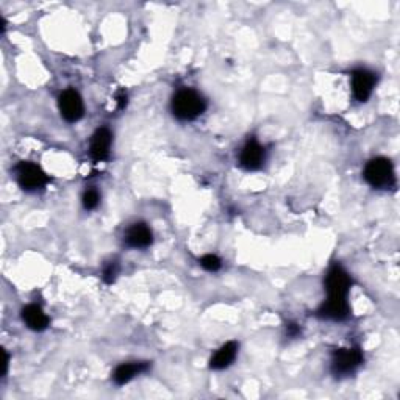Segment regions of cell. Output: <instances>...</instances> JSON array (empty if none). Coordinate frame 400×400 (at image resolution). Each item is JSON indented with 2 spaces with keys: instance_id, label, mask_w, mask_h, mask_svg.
I'll list each match as a JSON object with an SVG mask.
<instances>
[{
  "instance_id": "obj_19",
  "label": "cell",
  "mask_w": 400,
  "mask_h": 400,
  "mask_svg": "<svg viewBox=\"0 0 400 400\" xmlns=\"http://www.w3.org/2000/svg\"><path fill=\"white\" fill-rule=\"evenodd\" d=\"M118 105H119V108H124L127 105V94H125V92H119Z\"/></svg>"
},
{
  "instance_id": "obj_16",
  "label": "cell",
  "mask_w": 400,
  "mask_h": 400,
  "mask_svg": "<svg viewBox=\"0 0 400 400\" xmlns=\"http://www.w3.org/2000/svg\"><path fill=\"white\" fill-rule=\"evenodd\" d=\"M101 204V195H98L97 189H88L83 195V207L86 210H96V208Z\"/></svg>"
},
{
  "instance_id": "obj_17",
  "label": "cell",
  "mask_w": 400,
  "mask_h": 400,
  "mask_svg": "<svg viewBox=\"0 0 400 400\" xmlns=\"http://www.w3.org/2000/svg\"><path fill=\"white\" fill-rule=\"evenodd\" d=\"M119 274V263L118 261H110L105 269H103V281L112 285V283L116 280V277Z\"/></svg>"
},
{
  "instance_id": "obj_10",
  "label": "cell",
  "mask_w": 400,
  "mask_h": 400,
  "mask_svg": "<svg viewBox=\"0 0 400 400\" xmlns=\"http://www.w3.org/2000/svg\"><path fill=\"white\" fill-rule=\"evenodd\" d=\"M316 315L322 319H330V321H344L350 315V305L347 299L327 297V300L319 306Z\"/></svg>"
},
{
  "instance_id": "obj_18",
  "label": "cell",
  "mask_w": 400,
  "mask_h": 400,
  "mask_svg": "<svg viewBox=\"0 0 400 400\" xmlns=\"http://www.w3.org/2000/svg\"><path fill=\"white\" fill-rule=\"evenodd\" d=\"M286 330H288V336H291V338H295L300 333V329L295 324H288Z\"/></svg>"
},
{
  "instance_id": "obj_2",
  "label": "cell",
  "mask_w": 400,
  "mask_h": 400,
  "mask_svg": "<svg viewBox=\"0 0 400 400\" xmlns=\"http://www.w3.org/2000/svg\"><path fill=\"white\" fill-rule=\"evenodd\" d=\"M365 178L372 188L388 189L394 186L396 175H394L392 163L388 158L377 157L371 159L365 168Z\"/></svg>"
},
{
  "instance_id": "obj_14",
  "label": "cell",
  "mask_w": 400,
  "mask_h": 400,
  "mask_svg": "<svg viewBox=\"0 0 400 400\" xmlns=\"http://www.w3.org/2000/svg\"><path fill=\"white\" fill-rule=\"evenodd\" d=\"M22 321L30 330L35 331H42L49 327V318L38 305H27L22 310Z\"/></svg>"
},
{
  "instance_id": "obj_13",
  "label": "cell",
  "mask_w": 400,
  "mask_h": 400,
  "mask_svg": "<svg viewBox=\"0 0 400 400\" xmlns=\"http://www.w3.org/2000/svg\"><path fill=\"white\" fill-rule=\"evenodd\" d=\"M238 355V344L235 341L225 342L216 354L211 356L210 367L214 371H223V369L229 367L233 361H235Z\"/></svg>"
},
{
  "instance_id": "obj_12",
  "label": "cell",
  "mask_w": 400,
  "mask_h": 400,
  "mask_svg": "<svg viewBox=\"0 0 400 400\" xmlns=\"http://www.w3.org/2000/svg\"><path fill=\"white\" fill-rule=\"evenodd\" d=\"M150 367L149 363L146 361H134V363H124V365H121L116 367V371L113 374V380L116 385H127L128 381L133 380L137 375L146 372L147 369Z\"/></svg>"
},
{
  "instance_id": "obj_4",
  "label": "cell",
  "mask_w": 400,
  "mask_h": 400,
  "mask_svg": "<svg viewBox=\"0 0 400 400\" xmlns=\"http://www.w3.org/2000/svg\"><path fill=\"white\" fill-rule=\"evenodd\" d=\"M350 286H352V279L346 272L341 264H333L329 269L327 277H325V291H327V297H338V299H347Z\"/></svg>"
},
{
  "instance_id": "obj_5",
  "label": "cell",
  "mask_w": 400,
  "mask_h": 400,
  "mask_svg": "<svg viewBox=\"0 0 400 400\" xmlns=\"http://www.w3.org/2000/svg\"><path fill=\"white\" fill-rule=\"evenodd\" d=\"M16 177L19 186L24 191H30V193H32V191L42 189L49 182V177L40 166L26 162L21 163L16 168Z\"/></svg>"
},
{
  "instance_id": "obj_7",
  "label": "cell",
  "mask_w": 400,
  "mask_h": 400,
  "mask_svg": "<svg viewBox=\"0 0 400 400\" xmlns=\"http://www.w3.org/2000/svg\"><path fill=\"white\" fill-rule=\"evenodd\" d=\"M264 159H266L264 147L255 138H249L243 147L241 155H239V163L244 169L258 171L264 164Z\"/></svg>"
},
{
  "instance_id": "obj_3",
  "label": "cell",
  "mask_w": 400,
  "mask_h": 400,
  "mask_svg": "<svg viewBox=\"0 0 400 400\" xmlns=\"http://www.w3.org/2000/svg\"><path fill=\"white\" fill-rule=\"evenodd\" d=\"M363 354L360 349H340L331 356V372L336 377H346L361 366Z\"/></svg>"
},
{
  "instance_id": "obj_8",
  "label": "cell",
  "mask_w": 400,
  "mask_h": 400,
  "mask_svg": "<svg viewBox=\"0 0 400 400\" xmlns=\"http://www.w3.org/2000/svg\"><path fill=\"white\" fill-rule=\"evenodd\" d=\"M112 143H113V134L108 128L102 127L92 134L91 144H89V153L91 158L94 162H105L110 157V150H112Z\"/></svg>"
},
{
  "instance_id": "obj_20",
  "label": "cell",
  "mask_w": 400,
  "mask_h": 400,
  "mask_svg": "<svg viewBox=\"0 0 400 400\" xmlns=\"http://www.w3.org/2000/svg\"><path fill=\"white\" fill-rule=\"evenodd\" d=\"M3 356H5V360H3V372H2V375L5 377V375H7V372H8V366H10V355L3 350Z\"/></svg>"
},
{
  "instance_id": "obj_9",
  "label": "cell",
  "mask_w": 400,
  "mask_h": 400,
  "mask_svg": "<svg viewBox=\"0 0 400 400\" xmlns=\"http://www.w3.org/2000/svg\"><path fill=\"white\" fill-rule=\"evenodd\" d=\"M375 82H377V78L371 71L356 69L352 73V91L356 101L366 102L372 94Z\"/></svg>"
},
{
  "instance_id": "obj_15",
  "label": "cell",
  "mask_w": 400,
  "mask_h": 400,
  "mask_svg": "<svg viewBox=\"0 0 400 400\" xmlns=\"http://www.w3.org/2000/svg\"><path fill=\"white\" fill-rule=\"evenodd\" d=\"M200 266L205 270H208V272H218L220 266H223V261H220L219 256L210 254V255H204L200 258Z\"/></svg>"
},
{
  "instance_id": "obj_6",
  "label": "cell",
  "mask_w": 400,
  "mask_h": 400,
  "mask_svg": "<svg viewBox=\"0 0 400 400\" xmlns=\"http://www.w3.org/2000/svg\"><path fill=\"white\" fill-rule=\"evenodd\" d=\"M60 113L67 122H77L83 118L85 105L82 97L76 89H66L58 98Z\"/></svg>"
},
{
  "instance_id": "obj_11",
  "label": "cell",
  "mask_w": 400,
  "mask_h": 400,
  "mask_svg": "<svg viewBox=\"0 0 400 400\" xmlns=\"http://www.w3.org/2000/svg\"><path fill=\"white\" fill-rule=\"evenodd\" d=\"M152 243V230L144 223L133 224L125 233V244L132 249H147Z\"/></svg>"
},
{
  "instance_id": "obj_1",
  "label": "cell",
  "mask_w": 400,
  "mask_h": 400,
  "mask_svg": "<svg viewBox=\"0 0 400 400\" xmlns=\"http://www.w3.org/2000/svg\"><path fill=\"white\" fill-rule=\"evenodd\" d=\"M172 114L178 121H194L205 112L207 102L199 92L193 89H182L172 98Z\"/></svg>"
}]
</instances>
